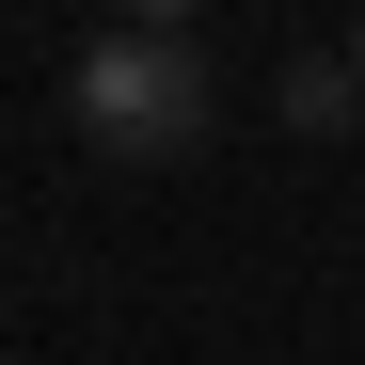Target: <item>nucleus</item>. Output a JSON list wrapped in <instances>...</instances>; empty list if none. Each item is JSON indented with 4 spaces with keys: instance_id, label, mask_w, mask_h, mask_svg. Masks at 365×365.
<instances>
[{
    "instance_id": "nucleus-1",
    "label": "nucleus",
    "mask_w": 365,
    "mask_h": 365,
    "mask_svg": "<svg viewBox=\"0 0 365 365\" xmlns=\"http://www.w3.org/2000/svg\"><path fill=\"white\" fill-rule=\"evenodd\" d=\"M80 128H96V159L159 175L222 128V80L191 64V32H111V48H80Z\"/></svg>"
},
{
    "instance_id": "nucleus-2",
    "label": "nucleus",
    "mask_w": 365,
    "mask_h": 365,
    "mask_svg": "<svg viewBox=\"0 0 365 365\" xmlns=\"http://www.w3.org/2000/svg\"><path fill=\"white\" fill-rule=\"evenodd\" d=\"M349 96H365L349 64H302V80H286V128H349Z\"/></svg>"
},
{
    "instance_id": "nucleus-3",
    "label": "nucleus",
    "mask_w": 365,
    "mask_h": 365,
    "mask_svg": "<svg viewBox=\"0 0 365 365\" xmlns=\"http://www.w3.org/2000/svg\"><path fill=\"white\" fill-rule=\"evenodd\" d=\"M111 16H128V32H191L207 0H111Z\"/></svg>"
},
{
    "instance_id": "nucleus-4",
    "label": "nucleus",
    "mask_w": 365,
    "mask_h": 365,
    "mask_svg": "<svg viewBox=\"0 0 365 365\" xmlns=\"http://www.w3.org/2000/svg\"><path fill=\"white\" fill-rule=\"evenodd\" d=\"M349 80H365V32H349Z\"/></svg>"
}]
</instances>
